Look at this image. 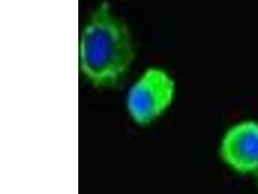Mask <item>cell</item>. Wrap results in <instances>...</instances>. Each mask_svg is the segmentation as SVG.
<instances>
[{"label":"cell","mask_w":258,"mask_h":194,"mask_svg":"<svg viewBox=\"0 0 258 194\" xmlns=\"http://www.w3.org/2000/svg\"><path fill=\"white\" fill-rule=\"evenodd\" d=\"M256 178H257V181H258V176H257V177H256Z\"/></svg>","instance_id":"4"},{"label":"cell","mask_w":258,"mask_h":194,"mask_svg":"<svg viewBox=\"0 0 258 194\" xmlns=\"http://www.w3.org/2000/svg\"><path fill=\"white\" fill-rule=\"evenodd\" d=\"M175 93L172 76L161 67H149L130 87L126 106L131 119L141 126L151 124L171 106Z\"/></svg>","instance_id":"2"},{"label":"cell","mask_w":258,"mask_h":194,"mask_svg":"<svg viewBox=\"0 0 258 194\" xmlns=\"http://www.w3.org/2000/svg\"><path fill=\"white\" fill-rule=\"evenodd\" d=\"M223 162L239 174L258 176V122L243 121L224 134L220 147Z\"/></svg>","instance_id":"3"},{"label":"cell","mask_w":258,"mask_h":194,"mask_svg":"<svg viewBox=\"0 0 258 194\" xmlns=\"http://www.w3.org/2000/svg\"><path fill=\"white\" fill-rule=\"evenodd\" d=\"M79 59L84 78L100 88L121 83L136 60L129 26L107 2L99 4L84 25Z\"/></svg>","instance_id":"1"}]
</instances>
